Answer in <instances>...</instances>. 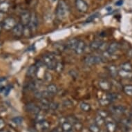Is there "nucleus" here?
<instances>
[{
	"mask_svg": "<svg viewBox=\"0 0 132 132\" xmlns=\"http://www.w3.org/2000/svg\"><path fill=\"white\" fill-rule=\"evenodd\" d=\"M99 87L102 90L104 91H109L111 89V83L109 82L108 80H104V79H101L99 81Z\"/></svg>",
	"mask_w": 132,
	"mask_h": 132,
	"instance_id": "13",
	"label": "nucleus"
},
{
	"mask_svg": "<svg viewBox=\"0 0 132 132\" xmlns=\"http://www.w3.org/2000/svg\"><path fill=\"white\" fill-rule=\"evenodd\" d=\"M37 125L38 128L40 130H42V131H46V130H47L48 129V127H49V124L45 120H43V121L37 122Z\"/></svg>",
	"mask_w": 132,
	"mask_h": 132,
	"instance_id": "20",
	"label": "nucleus"
},
{
	"mask_svg": "<svg viewBox=\"0 0 132 132\" xmlns=\"http://www.w3.org/2000/svg\"><path fill=\"white\" fill-rule=\"evenodd\" d=\"M99 13H95V14H93V15H91L90 17H89V18H87V20H86V22L87 23H89V22H92V21H93V20H95V18H97V17H99Z\"/></svg>",
	"mask_w": 132,
	"mask_h": 132,
	"instance_id": "33",
	"label": "nucleus"
},
{
	"mask_svg": "<svg viewBox=\"0 0 132 132\" xmlns=\"http://www.w3.org/2000/svg\"><path fill=\"white\" fill-rule=\"evenodd\" d=\"M95 124L98 126L102 125V124L104 123V118L101 117V116H100L99 115H98L97 117L95 118Z\"/></svg>",
	"mask_w": 132,
	"mask_h": 132,
	"instance_id": "31",
	"label": "nucleus"
},
{
	"mask_svg": "<svg viewBox=\"0 0 132 132\" xmlns=\"http://www.w3.org/2000/svg\"><path fill=\"white\" fill-rule=\"evenodd\" d=\"M13 121L17 125H21L22 123V122H23V118L22 117H20V116L15 117L13 119Z\"/></svg>",
	"mask_w": 132,
	"mask_h": 132,
	"instance_id": "36",
	"label": "nucleus"
},
{
	"mask_svg": "<svg viewBox=\"0 0 132 132\" xmlns=\"http://www.w3.org/2000/svg\"><path fill=\"white\" fill-rule=\"evenodd\" d=\"M49 1H51V2H55V1H57V0H49Z\"/></svg>",
	"mask_w": 132,
	"mask_h": 132,
	"instance_id": "47",
	"label": "nucleus"
},
{
	"mask_svg": "<svg viewBox=\"0 0 132 132\" xmlns=\"http://www.w3.org/2000/svg\"><path fill=\"white\" fill-rule=\"evenodd\" d=\"M10 9V4L9 3L6 2H3L0 3V12L2 13H6L8 12Z\"/></svg>",
	"mask_w": 132,
	"mask_h": 132,
	"instance_id": "22",
	"label": "nucleus"
},
{
	"mask_svg": "<svg viewBox=\"0 0 132 132\" xmlns=\"http://www.w3.org/2000/svg\"><path fill=\"white\" fill-rule=\"evenodd\" d=\"M78 39H76V38H73V39H70L68 41V42L67 43V48H69V49H71V50H74L75 49V48H76V45H77V44L78 42Z\"/></svg>",
	"mask_w": 132,
	"mask_h": 132,
	"instance_id": "17",
	"label": "nucleus"
},
{
	"mask_svg": "<svg viewBox=\"0 0 132 132\" xmlns=\"http://www.w3.org/2000/svg\"><path fill=\"white\" fill-rule=\"evenodd\" d=\"M103 42L101 41V40H94L90 44V48H91V50L93 51H95V50H99V48H100V46L102 44Z\"/></svg>",
	"mask_w": 132,
	"mask_h": 132,
	"instance_id": "19",
	"label": "nucleus"
},
{
	"mask_svg": "<svg viewBox=\"0 0 132 132\" xmlns=\"http://www.w3.org/2000/svg\"><path fill=\"white\" fill-rule=\"evenodd\" d=\"M38 25H39V21H38V18H37L36 13H33L30 14V22H29L28 26L31 30V32H35L38 28Z\"/></svg>",
	"mask_w": 132,
	"mask_h": 132,
	"instance_id": "5",
	"label": "nucleus"
},
{
	"mask_svg": "<svg viewBox=\"0 0 132 132\" xmlns=\"http://www.w3.org/2000/svg\"><path fill=\"white\" fill-rule=\"evenodd\" d=\"M68 13V9H67V4L61 0L57 4V7L56 9V16L57 18L60 19V20H63L64 19L67 15Z\"/></svg>",
	"mask_w": 132,
	"mask_h": 132,
	"instance_id": "1",
	"label": "nucleus"
},
{
	"mask_svg": "<svg viewBox=\"0 0 132 132\" xmlns=\"http://www.w3.org/2000/svg\"><path fill=\"white\" fill-rule=\"evenodd\" d=\"M75 5L77 10L82 13H87L89 9V6L85 0H76Z\"/></svg>",
	"mask_w": 132,
	"mask_h": 132,
	"instance_id": "6",
	"label": "nucleus"
},
{
	"mask_svg": "<svg viewBox=\"0 0 132 132\" xmlns=\"http://www.w3.org/2000/svg\"><path fill=\"white\" fill-rule=\"evenodd\" d=\"M107 69H108L109 73L113 77H116V76L118 75V71L117 69V67L115 65H110V66H109Z\"/></svg>",
	"mask_w": 132,
	"mask_h": 132,
	"instance_id": "21",
	"label": "nucleus"
},
{
	"mask_svg": "<svg viewBox=\"0 0 132 132\" xmlns=\"http://www.w3.org/2000/svg\"><path fill=\"white\" fill-rule=\"evenodd\" d=\"M5 122L2 119H0V129H2L4 127Z\"/></svg>",
	"mask_w": 132,
	"mask_h": 132,
	"instance_id": "43",
	"label": "nucleus"
},
{
	"mask_svg": "<svg viewBox=\"0 0 132 132\" xmlns=\"http://www.w3.org/2000/svg\"><path fill=\"white\" fill-rule=\"evenodd\" d=\"M124 4V0H118L115 3V5L116 6H122Z\"/></svg>",
	"mask_w": 132,
	"mask_h": 132,
	"instance_id": "41",
	"label": "nucleus"
},
{
	"mask_svg": "<svg viewBox=\"0 0 132 132\" xmlns=\"http://www.w3.org/2000/svg\"><path fill=\"white\" fill-rule=\"evenodd\" d=\"M62 129L63 131H69L72 129V125L69 122L66 121L63 124H62Z\"/></svg>",
	"mask_w": 132,
	"mask_h": 132,
	"instance_id": "28",
	"label": "nucleus"
},
{
	"mask_svg": "<svg viewBox=\"0 0 132 132\" xmlns=\"http://www.w3.org/2000/svg\"><path fill=\"white\" fill-rule=\"evenodd\" d=\"M104 62V58L100 55H88L85 58V63L88 66H92Z\"/></svg>",
	"mask_w": 132,
	"mask_h": 132,
	"instance_id": "3",
	"label": "nucleus"
},
{
	"mask_svg": "<svg viewBox=\"0 0 132 132\" xmlns=\"http://www.w3.org/2000/svg\"><path fill=\"white\" fill-rule=\"evenodd\" d=\"M11 89H12V87H11V85L5 86V88L4 89V91H3L2 93L5 95V96H7V95L9 94V93H10V91H11Z\"/></svg>",
	"mask_w": 132,
	"mask_h": 132,
	"instance_id": "34",
	"label": "nucleus"
},
{
	"mask_svg": "<svg viewBox=\"0 0 132 132\" xmlns=\"http://www.w3.org/2000/svg\"><path fill=\"white\" fill-rule=\"evenodd\" d=\"M98 115H99L100 116H101L102 118H103L104 119H105V118H106L108 117V113H107L106 111H105L104 110L99 111Z\"/></svg>",
	"mask_w": 132,
	"mask_h": 132,
	"instance_id": "38",
	"label": "nucleus"
},
{
	"mask_svg": "<svg viewBox=\"0 0 132 132\" xmlns=\"http://www.w3.org/2000/svg\"><path fill=\"white\" fill-rule=\"evenodd\" d=\"M46 91H47L48 93L50 94L51 96H53V95H55L57 93L58 89H57V87L55 85L50 84V85H48L47 88H46Z\"/></svg>",
	"mask_w": 132,
	"mask_h": 132,
	"instance_id": "15",
	"label": "nucleus"
},
{
	"mask_svg": "<svg viewBox=\"0 0 132 132\" xmlns=\"http://www.w3.org/2000/svg\"><path fill=\"white\" fill-rule=\"evenodd\" d=\"M120 47V44L116 42H113L112 43H111L107 47L106 49V53L109 55H112L113 53L116 52Z\"/></svg>",
	"mask_w": 132,
	"mask_h": 132,
	"instance_id": "10",
	"label": "nucleus"
},
{
	"mask_svg": "<svg viewBox=\"0 0 132 132\" xmlns=\"http://www.w3.org/2000/svg\"><path fill=\"white\" fill-rule=\"evenodd\" d=\"M24 26L21 23H18L15 25V26L12 29L13 34L15 37H20L23 35L24 32Z\"/></svg>",
	"mask_w": 132,
	"mask_h": 132,
	"instance_id": "9",
	"label": "nucleus"
},
{
	"mask_svg": "<svg viewBox=\"0 0 132 132\" xmlns=\"http://www.w3.org/2000/svg\"><path fill=\"white\" fill-rule=\"evenodd\" d=\"M111 111L116 115L123 114L125 112V108L123 106H121V105L115 106H113L111 108Z\"/></svg>",
	"mask_w": 132,
	"mask_h": 132,
	"instance_id": "16",
	"label": "nucleus"
},
{
	"mask_svg": "<svg viewBox=\"0 0 132 132\" xmlns=\"http://www.w3.org/2000/svg\"><path fill=\"white\" fill-rule=\"evenodd\" d=\"M27 89L29 91H35L37 89V82L35 81H31V82H28V86H27Z\"/></svg>",
	"mask_w": 132,
	"mask_h": 132,
	"instance_id": "25",
	"label": "nucleus"
},
{
	"mask_svg": "<svg viewBox=\"0 0 132 132\" xmlns=\"http://www.w3.org/2000/svg\"><path fill=\"white\" fill-rule=\"evenodd\" d=\"M37 67L35 65H31L30 66L28 69H27V71H26V75L28 76V77H30V78H33L35 77L37 73Z\"/></svg>",
	"mask_w": 132,
	"mask_h": 132,
	"instance_id": "14",
	"label": "nucleus"
},
{
	"mask_svg": "<svg viewBox=\"0 0 132 132\" xmlns=\"http://www.w3.org/2000/svg\"><path fill=\"white\" fill-rule=\"evenodd\" d=\"M30 13L27 11L22 12L20 15V22L24 26H28L30 22Z\"/></svg>",
	"mask_w": 132,
	"mask_h": 132,
	"instance_id": "7",
	"label": "nucleus"
},
{
	"mask_svg": "<svg viewBox=\"0 0 132 132\" xmlns=\"http://www.w3.org/2000/svg\"><path fill=\"white\" fill-rule=\"evenodd\" d=\"M85 48H86V44L85 42L82 40H79L74 51L77 55H81L85 51Z\"/></svg>",
	"mask_w": 132,
	"mask_h": 132,
	"instance_id": "12",
	"label": "nucleus"
},
{
	"mask_svg": "<svg viewBox=\"0 0 132 132\" xmlns=\"http://www.w3.org/2000/svg\"><path fill=\"white\" fill-rule=\"evenodd\" d=\"M17 24L18 23L14 18L9 17V18H5L4 20L3 21L2 26V28H4V30H12V29L15 27Z\"/></svg>",
	"mask_w": 132,
	"mask_h": 132,
	"instance_id": "4",
	"label": "nucleus"
},
{
	"mask_svg": "<svg viewBox=\"0 0 132 132\" xmlns=\"http://www.w3.org/2000/svg\"><path fill=\"white\" fill-rule=\"evenodd\" d=\"M2 25L0 24V31L2 30Z\"/></svg>",
	"mask_w": 132,
	"mask_h": 132,
	"instance_id": "46",
	"label": "nucleus"
},
{
	"mask_svg": "<svg viewBox=\"0 0 132 132\" xmlns=\"http://www.w3.org/2000/svg\"><path fill=\"white\" fill-rule=\"evenodd\" d=\"M105 98L106 100H108L109 102H112L115 100H116L118 99V94L117 93H107L105 96Z\"/></svg>",
	"mask_w": 132,
	"mask_h": 132,
	"instance_id": "23",
	"label": "nucleus"
},
{
	"mask_svg": "<svg viewBox=\"0 0 132 132\" xmlns=\"http://www.w3.org/2000/svg\"><path fill=\"white\" fill-rule=\"evenodd\" d=\"M42 62L48 69H55L57 61L54 56L51 55H44L42 56Z\"/></svg>",
	"mask_w": 132,
	"mask_h": 132,
	"instance_id": "2",
	"label": "nucleus"
},
{
	"mask_svg": "<svg viewBox=\"0 0 132 132\" xmlns=\"http://www.w3.org/2000/svg\"><path fill=\"white\" fill-rule=\"evenodd\" d=\"M44 80H45L47 82H51L53 80L52 75L49 72H45L44 73Z\"/></svg>",
	"mask_w": 132,
	"mask_h": 132,
	"instance_id": "30",
	"label": "nucleus"
},
{
	"mask_svg": "<svg viewBox=\"0 0 132 132\" xmlns=\"http://www.w3.org/2000/svg\"><path fill=\"white\" fill-rule=\"evenodd\" d=\"M6 81V78L5 77H0V84H2V82Z\"/></svg>",
	"mask_w": 132,
	"mask_h": 132,
	"instance_id": "44",
	"label": "nucleus"
},
{
	"mask_svg": "<svg viewBox=\"0 0 132 132\" xmlns=\"http://www.w3.org/2000/svg\"><path fill=\"white\" fill-rule=\"evenodd\" d=\"M105 125H106V129L109 132H115L116 130V125L113 120L107 117L105 118Z\"/></svg>",
	"mask_w": 132,
	"mask_h": 132,
	"instance_id": "11",
	"label": "nucleus"
},
{
	"mask_svg": "<svg viewBox=\"0 0 132 132\" xmlns=\"http://www.w3.org/2000/svg\"><path fill=\"white\" fill-rule=\"evenodd\" d=\"M51 132H63V130L62 127H56L53 129Z\"/></svg>",
	"mask_w": 132,
	"mask_h": 132,
	"instance_id": "42",
	"label": "nucleus"
},
{
	"mask_svg": "<svg viewBox=\"0 0 132 132\" xmlns=\"http://www.w3.org/2000/svg\"><path fill=\"white\" fill-rule=\"evenodd\" d=\"M89 131L91 132H100V128L99 126L97 125L96 124H93L91 125L89 127Z\"/></svg>",
	"mask_w": 132,
	"mask_h": 132,
	"instance_id": "32",
	"label": "nucleus"
},
{
	"mask_svg": "<svg viewBox=\"0 0 132 132\" xmlns=\"http://www.w3.org/2000/svg\"><path fill=\"white\" fill-rule=\"evenodd\" d=\"M64 69V64L62 62H57L55 67V70L56 71L57 73H62Z\"/></svg>",
	"mask_w": 132,
	"mask_h": 132,
	"instance_id": "29",
	"label": "nucleus"
},
{
	"mask_svg": "<svg viewBox=\"0 0 132 132\" xmlns=\"http://www.w3.org/2000/svg\"><path fill=\"white\" fill-rule=\"evenodd\" d=\"M0 132H8V131H3V130H1V131H0Z\"/></svg>",
	"mask_w": 132,
	"mask_h": 132,
	"instance_id": "48",
	"label": "nucleus"
},
{
	"mask_svg": "<svg viewBox=\"0 0 132 132\" xmlns=\"http://www.w3.org/2000/svg\"><path fill=\"white\" fill-rule=\"evenodd\" d=\"M120 69L127 71H132V64L129 62L122 63L120 65Z\"/></svg>",
	"mask_w": 132,
	"mask_h": 132,
	"instance_id": "24",
	"label": "nucleus"
},
{
	"mask_svg": "<svg viewBox=\"0 0 132 132\" xmlns=\"http://www.w3.org/2000/svg\"><path fill=\"white\" fill-rule=\"evenodd\" d=\"M118 76H120L122 78L125 79H129L132 78V71H127L125 70L120 69L118 71Z\"/></svg>",
	"mask_w": 132,
	"mask_h": 132,
	"instance_id": "18",
	"label": "nucleus"
},
{
	"mask_svg": "<svg viewBox=\"0 0 132 132\" xmlns=\"http://www.w3.org/2000/svg\"><path fill=\"white\" fill-rule=\"evenodd\" d=\"M5 13H2V12H0V24H2L3 21L5 19Z\"/></svg>",
	"mask_w": 132,
	"mask_h": 132,
	"instance_id": "40",
	"label": "nucleus"
},
{
	"mask_svg": "<svg viewBox=\"0 0 132 132\" xmlns=\"http://www.w3.org/2000/svg\"><path fill=\"white\" fill-rule=\"evenodd\" d=\"M35 96L37 97V99H42V98H44V95H43V92L40 91H35Z\"/></svg>",
	"mask_w": 132,
	"mask_h": 132,
	"instance_id": "37",
	"label": "nucleus"
},
{
	"mask_svg": "<svg viewBox=\"0 0 132 132\" xmlns=\"http://www.w3.org/2000/svg\"><path fill=\"white\" fill-rule=\"evenodd\" d=\"M123 91L126 95L132 96V85H125L123 87Z\"/></svg>",
	"mask_w": 132,
	"mask_h": 132,
	"instance_id": "26",
	"label": "nucleus"
},
{
	"mask_svg": "<svg viewBox=\"0 0 132 132\" xmlns=\"http://www.w3.org/2000/svg\"><path fill=\"white\" fill-rule=\"evenodd\" d=\"M80 109H82V111H89L91 110V106H90V104L87 103V102H82L80 103Z\"/></svg>",
	"mask_w": 132,
	"mask_h": 132,
	"instance_id": "27",
	"label": "nucleus"
},
{
	"mask_svg": "<svg viewBox=\"0 0 132 132\" xmlns=\"http://www.w3.org/2000/svg\"><path fill=\"white\" fill-rule=\"evenodd\" d=\"M36 115H37V116H36V118H35V120H36L37 122H39L44 120V116L43 114H42L40 112L38 113Z\"/></svg>",
	"mask_w": 132,
	"mask_h": 132,
	"instance_id": "35",
	"label": "nucleus"
},
{
	"mask_svg": "<svg viewBox=\"0 0 132 132\" xmlns=\"http://www.w3.org/2000/svg\"><path fill=\"white\" fill-rule=\"evenodd\" d=\"M63 132H73V131L71 130H69V131H63Z\"/></svg>",
	"mask_w": 132,
	"mask_h": 132,
	"instance_id": "45",
	"label": "nucleus"
},
{
	"mask_svg": "<svg viewBox=\"0 0 132 132\" xmlns=\"http://www.w3.org/2000/svg\"><path fill=\"white\" fill-rule=\"evenodd\" d=\"M57 104L55 103V102H50V104H49V109H56L57 108Z\"/></svg>",
	"mask_w": 132,
	"mask_h": 132,
	"instance_id": "39",
	"label": "nucleus"
},
{
	"mask_svg": "<svg viewBox=\"0 0 132 132\" xmlns=\"http://www.w3.org/2000/svg\"><path fill=\"white\" fill-rule=\"evenodd\" d=\"M131 79H132V78H131Z\"/></svg>",
	"mask_w": 132,
	"mask_h": 132,
	"instance_id": "49",
	"label": "nucleus"
},
{
	"mask_svg": "<svg viewBox=\"0 0 132 132\" xmlns=\"http://www.w3.org/2000/svg\"><path fill=\"white\" fill-rule=\"evenodd\" d=\"M26 111L30 113H33V114H37L38 113L40 112V108L39 106H37L34 103H28L26 105Z\"/></svg>",
	"mask_w": 132,
	"mask_h": 132,
	"instance_id": "8",
	"label": "nucleus"
}]
</instances>
